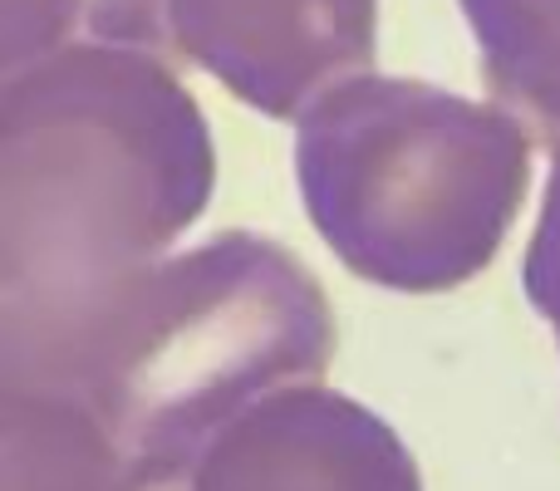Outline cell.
I'll list each match as a JSON object with an SVG mask.
<instances>
[{"mask_svg": "<svg viewBox=\"0 0 560 491\" xmlns=\"http://www.w3.org/2000/svg\"><path fill=\"white\" fill-rule=\"evenodd\" d=\"M532 128L423 79L354 74L295 133V183L319 242L359 280L443 295L502 250L532 187Z\"/></svg>", "mask_w": 560, "mask_h": 491, "instance_id": "7a4b0ae2", "label": "cell"}, {"mask_svg": "<svg viewBox=\"0 0 560 491\" xmlns=\"http://www.w3.org/2000/svg\"><path fill=\"white\" fill-rule=\"evenodd\" d=\"M212 187V128L163 55L74 39L5 74L0 305L173 256Z\"/></svg>", "mask_w": 560, "mask_h": 491, "instance_id": "6da1fadb", "label": "cell"}, {"mask_svg": "<svg viewBox=\"0 0 560 491\" xmlns=\"http://www.w3.org/2000/svg\"><path fill=\"white\" fill-rule=\"evenodd\" d=\"M522 285L532 309L560 335V143H551V183H546L541 222L522 260Z\"/></svg>", "mask_w": 560, "mask_h": 491, "instance_id": "8992f818", "label": "cell"}, {"mask_svg": "<svg viewBox=\"0 0 560 491\" xmlns=\"http://www.w3.org/2000/svg\"><path fill=\"white\" fill-rule=\"evenodd\" d=\"M84 39H104V45L148 49V55L173 59L167 45V0H89Z\"/></svg>", "mask_w": 560, "mask_h": 491, "instance_id": "52a82bcc", "label": "cell"}, {"mask_svg": "<svg viewBox=\"0 0 560 491\" xmlns=\"http://www.w3.org/2000/svg\"><path fill=\"white\" fill-rule=\"evenodd\" d=\"M89 0H0V79L84 39Z\"/></svg>", "mask_w": 560, "mask_h": 491, "instance_id": "5b68a950", "label": "cell"}, {"mask_svg": "<svg viewBox=\"0 0 560 491\" xmlns=\"http://www.w3.org/2000/svg\"><path fill=\"white\" fill-rule=\"evenodd\" d=\"M173 59L266 118H305L378 55V0H167Z\"/></svg>", "mask_w": 560, "mask_h": 491, "instance_id": "3957f363", "label": "cell"}, {"mask_svg": "<svg viewBox=\"0 0 560 491\" xmlns=\"http://www.w3.org/2000/svg\"><path fill=\"white\" fill-rule=\"evenodd\" d=\"M497 108L560 143V0H457Z\"/></svg>", "mask_w": 560, "mask_h": 491, "instance_id": "277c9868", "label": "cell"}]
</instances>
